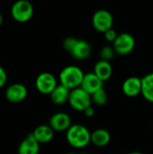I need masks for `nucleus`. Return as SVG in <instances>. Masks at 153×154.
Listing matches in <instances>:
<instances>
[{
	"instance_id": "20",
	"label": "nucleus",
	"mask_w": 153,
	"mask_h": 154,
	"mask_svg": "<svg viewBox=\"0 0 153 154\" xmlns=\"http://www.w3.org/2000/svg\"><path fill=\"white\" fill-rule=\"evenodd\" d=\"M115 51L114 49L113 46L110 45H106L104 47H102L99 51V57L100 60H106V61H109L112 60L115 56Z\"/></svg>"
},
{
	"instance_id": "1",
	"label": "nucleus",
	"mask_w": 153,
	"mask_h": 154,
	"mask_svg": "<svg viewBox=\"0 0 153 154\" xmlns=\"http://www.w3.org/2000/svg\"><path fill=\"white\" fill-rule=\"evenodd\" d=\"M66 140L74 149H83L91 143V132L83 125L74 124L66 132Z\"/></svg>"
},
{
	"instance_id": "3",
	"label": "nucleus",
	"mask_w": 153,
	"mask_h": 154,
	"mask_svg": "<svg viewBox=\"0 0 153 154\" xmlns=\"http://www.w3.org/2000/svg\"><path fill=\"white\" fill-rule=\"evenodd\" d=\"M68 103L70 107L78 112H84L87 108L92 106V97L87 92L81 88L70 90Z\"/></svg>"
},
{
	"instance_id": "22",
	"label": "nucleus",
	"mask_w": 153,
	"mask_h": 154,
	"mask_svg": "<svg viewBox=\"0 0 153 154\" xmlns=\"http://www.w3.org/2000/svg\"><path fill=\"white\" fill-rule=\"evenodd\" d=\"M118 34L119 33H117V32L115 30V29H110V30H108L107 32H106L105 33H104V35H105V39L107 41V42H114L115 40H116V38H117V36H118Z\"/></svg>"
},
{
	"instance_id": "27",
	"label": "nucleus",
	"mask_w": 153,
	"mask_h": 154,
	"mask_svg": "<svg viewBox=\"0 0 153 154\" xmlns=\"http://www.w3.org/2000/svg\"><path fill=\"white\" fill-rule=\"evenodd\" d=\"M65 154H77V153H75V152H67V153H65Z\"/></svg>"
},
{
	"instance_id": "19",
	"label": "nucleus",
	"mask_w": 153,
	"mask_h": 154,
	"mask_svg": "<svg viewBox=\"0 0 153 154\" xmlns=\"http://www.w3.org/2000/svg\"><path fill=\"white\" fill-rule=\"evenodd\" d=\"M91 97H92V103H94L95 105L98 106H105L108 101V95L104 88L97 90L96 93H94L91 96Z\"/></svg>"
},
{
	"instance_id": "18",
	"label": "nucleus",
	"mask_w": 153,
	"mask_h": 154,
	"mask_svg": "<svg viewBox=\"0 0 153 154\" xmlns=\"http://www.w3.org/2000/svg\"><path fill=\"white\" fill-rule=\"evenodd\" d=\"M142 96L145 100L153 104V72L142 78Z\"/></svg>"
},
{
	"instance_id": "24",
	"label": "nucleus",
	"mask_w": 153,
	"mask_h": 154,
	"mask_svg": "<svg viewBox=\"0 0 153 154\" xmlns=\"http://www.w3.org/2000/svg\"><path fill=\"white\" fill-rule=\"evenodd\" d=\"M84 115H85V116L86 117H93L94 116H95V113H96V111H95V108L91 106H89L88 108H87L84 112Z\"/></svg>"
},
{
	"instance_id": "26",
	"label": "nucleus",
	"mask_w": 153,
	"mask_h": 154,
	"mask_svg": "<svg viewBox=\"0 0 153 154\" xmlns=\"http://www.w3.org/2000/svg\"><path fill=\"white\" fill-rule=\"evenodd\" d=\"M2 23H3V15H2V14L0 13V26L2 25Z\"/></svg>"
},
{
	"instance_id": "6",
	"label": "nucleus",
	"mask_w": 153,
	"mask_h": 154,
	"mask_svg": "<svg viewBox=\"0 0 153 154\" xmlns=\"http://www.w3.org/2000/svg\"><path fill=\"white\" fill-rule=\"evenodd\" d=\"M112 46L114 47L116 54L121 56L128 55L135 47V39L129 32H122L118 34Z\"/></svg>"
},
{
	"instance_id": "21",
	"label": "nucleus",
	"mask_w": 153,
	"mask_h": 154,
	"mask_svg": "<svg viewBox=\"0 0 153 154\" xmlns=\"http://www.w3.org/2000/svg\"><path fill=\"white\" fill-rule=\"evenodd\" d=\"M78 39H77L73 36H69L64 39V41L62 42V46L65 51H67L68 52L70 53L71 51L73 50V48L75 47L76 43L78 42Z\"/></svg>"
},
{
	"instance_id": "12",
	"label": "nucleus",
	"mask_w": 153,
	"mask_h": 154,
	"mask_svg": "<svg viewBox=\"0 0 153 154\" xmlns=\"http://www.w3.org/2000/svg\"><path fill=\"white\" fill-rule=\"evenodd\" d=\"M54 133L55 132L49 125H41L33 130L32 134L40 144H44L53 139Z\"/></svg>"
},
{
	"instance_id": "15",
	"label": "nucleus",
	"mask_w": 153,
	"mask_h": 154,
	"mask_svg": "<svg viewBox=\"0 0 153 154\" xmlns=\"http://www.w3.org/2000/svg\"><path fill=\"white\" fill-rule=\"evenodd\" d=\"M93 72L96 74V76L102 80L103 82H106L110 79L113 74V67L109 61L99 60L94 66Z\"/></svg>"
},
{
	"instance_id": "17",
	"label": "nucleus",
	"mask_w": 153,
	"mask_h": 154,
	"mask_svg": "<svg viewBox=\"0 0 153 154\" xmlns=\"http://www.w3.org/2000/svg\"><path fill=\"white\" fill-rule=\"evenodd\" d=\"M69 94H70L69 89H68L67 88L59 84L55 88V89L51 92L50 97V100L53 104L61 106L69 101Z\"/></svg>"
},
{
	"instance_id": "13",
	"label": "nucleus",
	"mask_w": 153,
	"mask_h": 154,
	"mask_svg": "<svg viewBox=\"0 0 153 154\" xmlns=\"http://www.w3.org/2000/svg\"><path fill=\"white\" fill-rule=\"evenodd\" d=\"M40 143L31 134L27 135L19 144L18 154H39Z\"/></svg>"
},
{
	"instance_id": "8",
	"label": "nucleus",
	"mask_w": 153,
	"mask_h": 154,
	"mask_svg": "<svg viewBox=\"0 0 153 154\" xmlns=\"http://www.w3.org/2000/svg\"><path fill=\"white\" fill-rule=\"evenodd\" d=\"M49 125L52 128L54 132H67L72 125L71 117L69 114L65 112H57L50 116Z\"/></svg>"
},
{
	"instance_id": "11",
	"label": "nucleus",
	"mask_w": 153,
	"mask_h": 154,
	"mask_svg": "<svg viewBox=\"0 0 153 154\" xmlns=\"http://www.w3.org/2000/svg\"><path fill=\"white\" fill-rule=\"evenodd\" d=\"M103 85L104 82L100 80L94 72H88L85 74L80 88L92 96L97 90L103 88Z\"/></svg>"
},
{
	"instance_id": "9",
	"label": "nucleus",
	"mask_w": 153,
	"mask_h": 154,
	"mask_svg": "<svg viewBox=\"0 0 153 154\" xmlns=\"http://www.w3.org/2000/svg\"><path fill=\"white\" fill-rule=\"evenodd\" d=\"M28 95L27 88L21 83H14L10 85L5 90L6 99L14 104H18L23 101Z\"/></svg>"
},
{
	"instance_id": "4",
	"label": "nucleus",
	"mask_w": 153,
	"mask_h": 154,
	"mask_svg": "<svg viewBox=\"0 0 153 154\" xmlns=\"http://www.w3.org/2000/svg\"><path fill=\"white\" fill-rule=\"evenodd\" d=\"M33 13V6L27 0L16 1L11 7V15L18 23L28 22L32 19Z\"/></svg>"
},
{
	"instance_id": "23",
	"label": "nucleus",
	"mask_w": 153,
	"mask_h": 154,
	"mask_svg": "<svg viewBox=\"0 0 153 154\" xmlns=\"http://www.w3.org/2000/svg\"><path fill=\"white\" fill-rule=\"evenodd\" d=\"M7 81V74L3 67L0 66V88H2Z\"/></svg>"
},
{
	"instance_id": "2",
	"label": "nucleus",
	"mask_w": 153,
	"mask_h": 154,
	"mask_svg": "<svg viewBox=\"0 0 153 154\" xmlns=\"http://www.w3.org/2000/svg\"><path fill=\"white\" fill-rule=\"evenodd\" d=\"M85 73L83 70L74 65H69L61 69L59 75L60 84L69 90L80 88Z\"/></svg>"
},
{
	"instance_id": "5",
	"label": "nucleus",
	"mask_w": 153,
	"mask_h": 154,
	"mask_svg": "<svg viewBox=\"0 0 153 154\" xmlns=\"http://www.w3.org/2000/svg\"><path fill=\"white\" fill-rule=\"evenodd\" d=\"M91 22L96 31L105 33L113 28L114 17L109 11L106 9H99L93 14Z\"/></svg>"
},
{
	"instance_id": "16",
	"label": "nucleus",
	"mask_w": 153,
	"mask_h": 154,
	"mask_svg": "<svg viewBox=\"0 0 153 154\" xmlns=\"http://www.w3.org/2000/svg\"><path fill=\"white\" fill-rule=\"evenodd\" d=\"M110 141L111 134L105 128H98L91 133V143L96 147H106L109 144Z\"/></svg>"
},
{
	"instance_id": "25",
	"label": "nucleus",
	"mask_w": 153,
	"mask_h": 154,
	"mask_svg": "<svg viewBox=\"0 0 153 154\" xmlns=\"http://www.w3.org/2000/svg\"><path fill=\"white\" fill-rule=\"evenodd\" d=\"M128 154H143L141 152H129Z\"/></svg>"
},
{
	"instance_id": "14",
	"label": "nucleus",
	"mask_w": 153,
	"mask_h": 154,
	"mask_svg": "<svg viewBox=\"0 0 153 154\" xmlns=\"http://www.w3.org/2000/svg\"><path fill=\"white\" fill-rule=\"evenodd\" d=\"M91 51L92 48L88 42L85 40H78L75 47L71 51L70 55L78 60H84L90 56Z\"/></svg>"
},
{
	"instance_id": "7",
	"label": "nucleus",
	"mask_w": 153,
	"mask_h": 154,
	"mask_svg": "<svg viewBox=\"0 0 153 154\" xmlns=\"http://www.w3.org/2000/svg\"><path fill=\"white\" fill-rule=\"evenodd\" d=\"M58 85L57 79L50 72H42L35 79L37 90L43 95H50Z\"/></svg>"
},
{
	"instance_id": "10",
	"label": "nucleus",
	"mask_w": 153,
	"mask_h": 154,
	"mask_svg": "<svg viewBox=\"0 0 153 154\" xmlns=\"http://www.w3.org/2000/svg\"><path fill=\"white\" fill-rule=\"evenodd\" d=\"M123 93L128 97H135L142 95V79L139 77H129L122 85Z\"/></svg>"
}]
</instances>
